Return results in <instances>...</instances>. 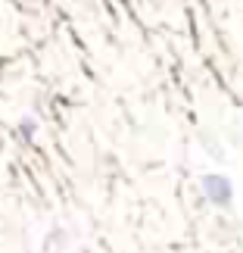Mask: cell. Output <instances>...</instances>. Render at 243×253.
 <instances>
[{"mask_svg": "<svg viewBox=\"0 0 243 253\" xmlns=\"http://www.w3.org/2000/svg\"><path fill=\"white\" fill-rule=\"evenodd\" d=\"M200 194L215 207H228L231 197H234V184L225 175H203L200 178Z\"/></svg>", "mask_w": 243, "mask_h": 253, "instance_id": "cell-1", "label": "cell"}, {"mask_svg": "<svg viewBox=\"0 0 243 253\" xmlns=\"http://www.w3.org/2000/svg\"><path fill=\"white\" fill-rule=\"evenodd\" d=\"M35 131H37V122L32 119V116H28V119H25L22 125H19V134H22L25 141H32V138H35Z\"/></svg>", "mask_w": 243, "mask_h": 253, "instance_id": "cell-2", "label": "cell"}]
</instances>
